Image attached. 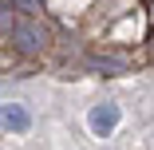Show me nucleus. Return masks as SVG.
Returning <instances> with one entry per match:
<instances>
[{"mask_svg":"<svg viewBox=\"0 0 154 150\" xmlns=\"http://www.w3.org/2000/svg\"><path fill=\"white\" fill-rule=\"evenodd\" d=\"M0 123L12 127V130H20V127H28V118H24V111H16V107H0Z\"/></svg>","mask_w":154,"mask_h":150,"instance_id":"nucleus-1","label":"nucleus"},{"mask_svg":"<svg viewBox=\"0 0 154 150\" xmlns=\"http://www.w3.org/2000/svg\"><path fill=\"white\" fill-rule=\"evenodd\" d=\"M111 123H115V111H111V107H107V111H95V115H91V127H95V130H107Z\"/></svg>","mask_w":154,"mask_h":150,"instance_id":"nucleus-2","label":"nucleus"}]
</instances>
